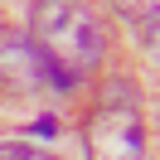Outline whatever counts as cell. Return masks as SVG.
I'll return each mask as SVG.
<instances>
[{
    "label": "cell",
    "instance_id": "1",
    "mask_svg": "<svg viewBox=\"0 0 160 160\" xmlns=\"http://www.w3.org/2000/svg\"><path fill=\"white\" fill-rule=\"evenodd\" d=\"M29 39H34V49L49 58V68L58 73L63 82H73L78 73L97 68L102 49H107L102 24L92 20V10L78 5V0H34Z\"/></svg>",
    "mask_w": 160,
    "mask_h": 160
},
{
    "label": "cell",
    "instance_id": "2",
    "mask_svg": "<svg viewBox=\"0 0 160 160\" xmlns=\"http://www.w3.org/2000/svg\"><path fill=\"white\" fill-rule=\"evenodd\" d=\"M0 82L10 92H39V88H68L58 73L49 68L34 39L24 29H0Z\"/></svg>",
    "mask_w": 160,
    "mask_h": 160
},
{
    "label": "cell",
    "instance_id": "3",
    "mask_svg": "<svg viewBox=\"0 0 160 160\" xmlns=\"http://www.w3.org/2000/svg\"><path fill=\"white\" fill-rule=\"evenodd\" d=\"M88 155L92 160H141L146 155V126L131 107H102L88 121Z\"/></svg>",
    "mask_w": 160,
    "mask_h": 160
},
{
    "label": "cell",
    "instance_id": "4",
    "mask_svg": "<svg viewBox=\"0 0 160 160\" xmlns=\"http://www.w3.org/2000/svg\"><path fill=\"white\" fill-rule=\"evenodd\" d=\"M126 20L141 24V39H146V49H155V0H112Z\"/></svg>",
    "mask_w": 160,
    "mask_h": 160
},
{
    "label": "cell",
    "instance_id": "5",
    "mask_svg": "<svg viewBox=\"0 0 160 160\" xmlns=\"http://www.w3.org/2000/svg\"><path fill=\"white\" fill-rule=\"evenodd\" d=\"M0 160H49V155L29 141H0Z\"/></svg>",
    "mask_w": 160,
    "mask_h": 160
}]
</instances>
